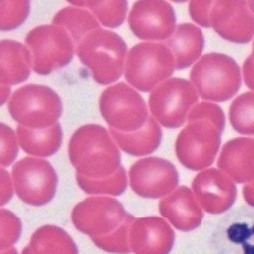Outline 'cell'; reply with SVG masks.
<instances>
[{"instance_id": "cell-1", "label": "cell", "mask_w": 254, "mask_h": 254, "mask_svg": "<svg viewBox=\"0 0 254 254\" xmlns=\"http://www.w3.org/2000/svg\"><path fill=\"white\" fill-rule=\"evenodd\" d=\"M68 156L76 173L88 178L111 176L121 166L117 143L110 131L99 124L79 127L70 137Z\"/></svg>"}, {"instance_id": "cell-2", "label": "cell", "mask_w": 254, "mask_h": 254, "mask_svg": "<svg viewBox=\"0 0 254 254\" xmlns=\"http://www.w3.org/2000/svg\"><path fill=\"white\" fill-rule=\"evenodd\" d=\"M75 51L93 78L103 86L118 80L124 71L127 45L114 32L95 30L83 38Z\"/></svg>"}, {"instance_id": "cell-3", "label": "cell", "mask_w": 254, "mask_h": 254, "mask_svg": "<svg viewBox=\"0 0 254 254\" xmlns=\"http://www.w3.org/2000/svg\"><path fill=\"white\" fill-rule=\"evenodd\" d=\"M241 76L238 63L222 53L201 56L190 72L198 95L213 102H226L234 97L241 88Z\"/></svg>"}, {"instance_id": "cell-4", "label": "cell", "mask_w": 254, "mask_h": 254, "mask_svg": "<svg viewBox=\"0 0 254 254\" xmlns=\"http://www.w3.org/2000/svg\"><path fill=\"white\" fill-rule=\"evenodd\" d=\"M175 69L174 56L164 44L144 42L127 53L124 76L133 88L147 93L169 79Z\"/></svg>"}, {"instance_id": "cell-5", "label": "cell", "mask_w": 254, "mask_h": 254, "mask_svg": "<svg viewBox=\"0 0 254 254\" xmlns=\"http://www.w3.org/2000/svg\"><path fill=\"white\" fill-rule=\"evenodd\" d=\"M8 112L18 125L31 129H44L58 123L62 114V102L59 95L47 86L27 84L11 95Z\"/></svg>"}, {"instance_id": "cell-6", "label": "cell", "mask_w": 254, "mask_h": 254, "mask_svg": "<svg viewBox=\"0 0 254 254\" xmlns=\"http://www.w3.org/2000/svg\"><path fill=\"white\" fill-rule=\"evenodd\" d=\"M25 43L32 56L33 70L48 75L72 60L74 42L68 32L55 25L39 26L28 33Z\"/></svg>"}, {"instance_id": "cell-7", "label": "cell", "mask_w": 254, "mask_h": 254, "mask_svg": "<svg viewBox=\"0 0 254 254\" xmlns=\"http://www.w3.org/2000/svg\"><path fill=\"white\" fill-rule=\"evenodd\" d=\"M222 133L223 130L208 119L187 121L175 143L178 161L189 170H205L215 162L220 150Z\"/></svg>"}, {"instance_id": "cell-8", "label": "cell", "mask_w": 254, "mask_h": 254, "mask_svg": "<svg viewBox=\"0 0 254 254\" xmlns=\"http://www.w3.org/2000/svg\"><path fill=\"white\" fill-rule=\"evenodd\" d=\"M99 107L110 128L121 132L139 130L150 118L143 98L124 82L106 89L100 97Z\"/></svg>"}, {"instance_id": "cell-9", "label": "cell", "mask_w": 254, "mask_h": 254, "mask_svg": "<svg viewBox=\"0 0 254 254\" xmlns=\"http://www.w3.org/2000/svg\"><path fill=\"white\" fill-rule=\"evenodd\" d=\"M198 99V92L191 81L173 77L151 92L149 106L153 117L160 124L166 128H178L184 125Z\"/></svg>"}, {"instance_id": "cell-10", "label": "cell", "mask_w": 254, "mask_h": 254, "mask_svg": "<svg viewBox=\"0 0 254 254\" xmlns=\"http://www.w3.org/2000/svg\"><path fill=\"white\" fill-rule=\"evenodd\" d=\"M11 175L16 195L29 205L43 206L56 193L58 176L46 160L24 158L13 165Z\"/></svg>"}, {"instance_id": "cell-11", "label": "cell", "mask_w": 254, "mask_h": 254, "mask_svg": "<svg viewBox=\"0 0 254 254\" xmlns=\"http://www.w3.org/2000/svg\"><path fill=\"white\" fill-rule=\"evenodd\" d=\"M128 215L117 199L108 196H92L73 207L71 221L79 232L95 238L114 232Z\"/></svg>"}, {"instance_id": "cell-12", "label": "cell", "mask_w": 254, "mask_h": 254, "mask_svg": "<svg viewBox=\"0 0 254 254\" xmlns=\"http://www.w3.org/2000/svg\"><path fill=\"white\" fill-rule=\"evenodd\" d=\"M210 254H254L253 207H238L219 221L210 236Z\"/></svg>"}, {"instance_id": "cell-13", "label": "cell", "mask_w": 254, "mask_h": 254, "mask_svg": "<svg viewBox=\"0 0 254 254\" xmlns=\"http://www.w3.org/2000/svg\"><path fill=\"white\" fill-rule=\"evenodd\" d=\"M128 176L133 192L142 198L165 197L172 193L179 183L176 167L159 157L136 161L130 167Z\"/></svg>"}, {"instance_id": "cell-14", "label": "cell", "mask_w": 254, "mask_h": 254, "mask_svg": "<svg viewBox=\"0 0 254 254\" xmlns=\"http://www.w3.org/2000/svg\"><path fill=\"white\" fill-rule=\"evenodd\" d=\"M133 35L143 41H166L176 29V14L167 1H136L128 14Z\"/></svg>"}, {"instance_id": "cell-15", "label": "cell", "mask_w": 254, "mask_h": 254, "mask_svg": "<svg viewBox=\"0 0 254 254\" xmlns=\"http://www.w3.org/2000/svg\"><path fill=\"white\" fill-rule=\"evenodd\" d=\"M192 191L199 205L209 215L227 213L237 198L235 182L216 168L205 169L195 176Z\"/></svg>"}, {"instance_id": "cell-16", "label": "cell", "mask_w": 254, "mask_h": 254, "mask_svg": "<svg viewBox=\"0 0 254 254\" xmlns=\"http://www.w3.org/2000/svg\"><path fill=\"white\" fill-rule=\"evenodd\" d=\"M209 22L220 37L232 43L246 44L254 37V14L246 1H214Z\"/></svg>"}, {"instance_id": "cell-17", "label": "cell", "mask_w": 254, "mask_h": 254, "mask_svg": "<svg viewBox=\"0 0 254 254\" xmlns=\"http://www.w3.org/2000/svg\"><path fill=\"white\" fill-rule=\"evenodd\" d=\"M175 243V232L159 217L135 219L129 231V244L134 254H170Z\"/></svg>"}, {"instance_id": "cell-18", "label": "cell", "mask_w": 254, "mask_h": 254, "mask_svg": "<svg viewBox=\"0 0 254 254\" xmlns=\"http://www.w3.org/2000/svg\"><path fill=\"white\" fill-rule=\"evenodd\" d=\"M159 210L163 218L182 232L193 231L202 222L201 206L192 190L187 186H181L163 197L159 203Z\"/></svg>"}, {"instance_id": "cell-19", "label": "cell", "mask_w": 254, "mask_h": 254, "mask_svg": "<svg viewBox=\"0 0 254 254\" xmlns=\"http://www.w3.org/2000/svg\"><path fill=\"white\" fill-rule=\"evenodd\" d=\"M218 168L233 181L254 182V138L237 137L226 142L218 159Z\"/></svg>"}, {"instance_id": "cell-20", "label": "cell", "mask_w": 254, "mask_h": 254, "mask_svg": "<svg viewBox=\"0 0 254 254\" xmlns=\"http://www.w3.org/2000/svg\"><path fill=\"white\" fill-rule=\"evenodd\" d=\"M204 44L201 30L192 24H181L164 45L174 56L176 69H185L199 59Z\"/></svg>"}, {"instance_id": "cell-21", "label": "cell", "mask_w": 254, "mask_h": 254, "mask_svg": "<svg viewBox=\"0 0 254 254\" xmlns=\"http://www.w3.org/2000/svg\"><path fill=\"white\" fill-rule=\"evenodd\" d=\"M110 134L122 151L133 157H143L154 153L161 144L162 129L159 122L150 116L139 130L121 132L109 128Z\"/></svg>"}, {"instance_id": "cell-22", "label": "cell", "mask_w": 254, "mask_h": 254, "mask_svg": "<svg viewBox=\"0 0 254 254\" xmlns=\"http://www.w3.org/2000/svg\"><path fill=\"white\" fill-rule=\"evenodd\" d=\"M1 54V83L7 86L26 81L32 67V56L27 46L13 40H2L0 43Z\"/></svg>"}, {"instance_id": "cell-23", "label": "cell", "mask_w": 254, "mask_h": 254, "mask_svg": "<svg viewBox=\"0 0 254 254\" xmlns=\"http://www.w3.org/2000/svg\"><path fill=\"white\" fill-rule=\"evenodd\" d=\"M22 254H78V249L67 232L54 225L37 229Z\"/></svg>"}, {"instance_id": "cell-24", "label": "cell", "mask_w": 254, "mask_h": 254, "mask_svg": "<svg viewBox=\"0 0 254 254\" xmlns=\"http://www.w3.org/2000/svg\"><path fill=\"white\" fill-rule=\"evenodd\" d=\"M16 135L23 151L34 157H50L62 143V128L59 123L44 129H31L17 125Z\"/></svg>"}, {"instance_id": "cell-25", "label": "cell", "mask_w": 254, "mask_h": 254, "mask_svg": "<svg viewBox=\"0 0 254 254\" xmlns=\"http://www.w3.org/2000/svg\"><path fill=\"white\" fill-rule=\"evenodd\" d=\"M53 25L65 29L76 46L91 32L100 29L98 19L91 11L73 6L59 10L53 18Z\"/></svg>"}, {"instance_id": "cell-26", "label": "cell", "mask_w": 254, "mask_h": 254, "mask_svg": "<svg viewBox=\"0 0 254 254\" xmlns=\"http://www.w3.org/2000/svg\"><path fill=\"white\" fill-rule=\"evenodd\" d=\"M75 178L82 191L92 195L119 196L125 192L127 188L126 171L122 166L113 175L105 178H88L77 173Z\"/></svg>"}, {"instance_id": "cell-27", "label": "cell", "mask_w": 254, "mask_h": 254, "mask_svg": "<svg viewBox=\"0 0 254 254\" xmlns=\"http://www.w3.org/2000/svg\"><path fill=\"white\" fill-rule=\"evenodd\" d=\"M76 7L88 8L96 16L99 22L107 28H118L125 20L128 3L127 1H68Z\"/></svg>"}, {"instance_id": "cell-28", "label": "cell", "mask_w": 254, "mask_h": 254, "mask_svg": "<svg viewBox=\"0 0 254 254\" xmlns=\"http://www.w3.org/2000/svg\"><path fill=\"white\" fill-rule=\"evenodd\" d=\"M229 119L237 132L254 136V92L244 93L232 102Z\"/></svg>"}, {"instance_id": "cell-29", "label": "cell", "mask_w": 254, "mask_h": 254, "mask_svg": "<svg viewBox=\"0 0 254 254\" xmlns=\"http://www.w3.org/2000/svg\"><path fill=\"white\" fill-rule=\"evenodd\" d=\"M134 220L135 218L129 214L123 224L114 232L106 236L91 239L98 248L106 252L114 254H128L131 252L129 244V231Z\"/></svg>"}, {"instance_id": "cell-30", "label": "cell", "mask_w": 254, "mask_h": 254, "mask_svg": "<svg viewBox=\"0 0 254 254\" xmlns=\"http://www.w3.org/2000/svg\"><path fill=\"white\" fill-rule=\"evenodd\" d=\"M30 13L29 1H1L2 31L14 30L22 25Z\"/></svg>"}, {"instance_id": "cell-31", "label": "cell", "mask_w": 254, "mask_h": 254, "mask_svg": "<svg viewBox=\"0 0 254 254\" xmlns=\"http://www.w3.org/2000/svg\"><path fill=\"white\" fill-rule=\"evenodd\" d=\"M1 250L8 249L19 239L22 232V223L20 220L11 211L1 208Z\"/></svg>"}, {"instance_id": "cell-32", "label": "cell", "mask_w": 254, "mask_h": 254, "mask_svg": "<svg viewBox=\"0 0 254 254\" xmlns=\"http://www.w3.org/2000/svg\"><path fill=\"white\" fill-rule=\"evenodd\" d=\"M205 118L213 121L221 130L224 131L225 128V115L223 110L218 105L209 102H201L196 104L194 107L189 112L187 121H191L195 119Z\"/></svg>"}, {"instance_id": "cell-33", "label": "cell", "mask_w": 254, "mask_h": 254, "mask_svg": "<svg viewBox=\"0 0 254 254\" xmlns=\"http://www.w3.org/2000/svg\"><path fill=\"white\" fill-rule=\"evenodd\" d=\"M1 136V168L10 166L18 155V139L14 131L4 123L0 124Z\"/></svg>"}, {"instance_id": "cell-34", "label": "cell", "mask_w": 254, "mask_h": 254, "mask_svg": "<svg viewBox=\"0 0 254 254\" xmlns=\"http://www.w3.org/2000/svg\"><path fill=\"white\" fill-rule=\"evenodd\" d=\"M214 1H191L189 3V13L191 18L203 28H210L209 14Z\"/></svg>"}, {"instance_id": "cell-35", "label": "cell", "mask_w": 254, "mask_h": 254, "mask_svg": "<svg viewBox=\"0 0 254 254\" xmlns=\"http://www.w3.org/2000/svg\"><path fill=\"white\" fill-rule=\"evenodd\" d=\"M12 182L7 171L1 168V205L6 204L13 194Z\"/></svg>"}, {"instance_id": "cell-36", "label": "cell", "mask_w": 254, "mask_h": 254, "mask_svg": "<svg viewBox=\"0 0 254 254\" xmlns=\"http://www.w3.org/2000/svg\"><path fill=\"white\" fill-rule=\"evenodd\" d=\"M243 77L246 86L254 92V60L251 55L243 63Z\"/></svg>"}, {"instance_id": "cell-37", "label": "cell", "mask_w": 254, "mask_h": 254, "mask_svg": "<svg viewBox=\"0 0 254 254\" xmlns=\"http://www.w3.org/2000/svg\"><path fill=\"white\" fill-rule=\"evenodd\" d=\"M244 200L247 204L254 208V187L250 184H246L242 190Z\"/></svg>"}, {"instance_id": "cell-38", "label": "cell", "mask_w": 254, "mask_h": 254, "mask_svg": "<svg viewBox=\"0 0 254 254\" xmlns=\"http://www.w3.org/2000/svg\"><path fill=\"white\" fill-rule=\"evenodd\" d=\"M9 95H10V86L1 83V104L5 103Z\"/></svg>"}, {"instance_id": "cell-39", "label": "cell", "mask_w": 254, "mask_h": 254, "mask_svg": "<svg viewBox=\"0 0 254 254\" xmlns=\"http://www.w3.org/2000/svg\"><path fill=\"white\" fill-rule=\"evenodd\" d=\"M1 254H17V251L14 247H10L5 250H1Z\"/></svg>"}, {"instance_id": "cell-40", "label": "cell", "mask_w": 254, "mask_h": 254, "mask_svg": "<svg viewBox=\"0 0 254 254\" xmlns=\"http://www.w3.org/2000/svg\"><path fill=\"white\" fill-rule=\"evenodd\" d=\"M246 2H247V5H248L249 9L254 14V1H246Z\"/></svg>"}, {"instance_id": "cell-41", "label": "cell", "mask_w": 254, "mask_h": 254, "mask_svg": "<svg viewBox=\"0 0 254 254\" xmlns=\"http://www.w3.org/2000/svg\"><path fill=\"white\" fill-rule=\"evenodd\" d=\"M251 57L254 60V42H253V44H252V54H251Z\"/></svg>"}, {"instance_id": "cell-42", "label": "cell", "mask_w": 254, "mask_h": 254, "mask_svg": "<svg viewBox=\"0 0 254 254\" xmlns=\"http://www.w3.org/2000/svg\"><path fill=\"white\" fill-rule=\"evenodd\" d=\"M250 185H252V186H253V187H254V182H253V183H251V184H250Z\"/></svg>"}]
</instances>
